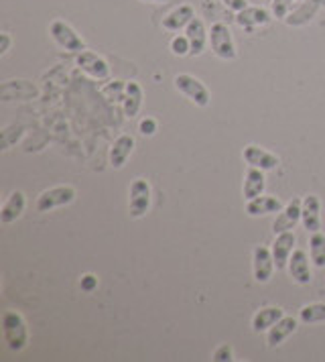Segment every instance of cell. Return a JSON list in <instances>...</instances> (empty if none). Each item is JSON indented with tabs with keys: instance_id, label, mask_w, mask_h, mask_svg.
<instances>
[{
	"instance_id": "cell-2",
	"label": "cell",
	"mask_w": 325,
	"mask_h": 362,
	"mask_svg": "<svg viewBox=\"0 0 325 362\" xmlns=\"http://www.w3.org/2000/svg\"><path fill=\"white\" fill-rule=\"evenodd\" d=\"M49 37L53 39V43L59 49L67 51V53H76L78 55L81 51L88 49V45L80 37V33L64 18H55V21L49 23Z\"/></svg>"
},
{
	"instance_id": "cell-29",
	"label": "cell",
	"mask_w": 325,
	"mask_h": 362,
	"mask_svg": "<svg viewBox=\"0 0 325 362\" xmlns=\"http://www.w3.org/2000/svg\"><path fill=\"white\" fill-rule=\"evenodd\" d=\"M169 49H171V53H173L175 57H187V55L191 53V45H189L187 35H175V37L171 39V43H169Z\"/></svg>"
},
{
	"instance_id": "cell-9",
	"label": "cell",
	"mask_w": 325,
	"mask_h": 362,
	"mask_svg": "<svg viewBox=\"0 0 325 362\" xmlns=\"http://www.w3.org/2000/svg\"><path fill=\"white\" fill-rule=\"evenodd\" d=\"M301 202L303 199L292 198L278 214H276L275 222H273V232L283 234V232H292L297 228V224L301 222Z\"/></svg>"
},
{
	"instance_id": "cell-4",
	"label": "cell",
	"mask_w": 325,
	"mask_h": 362,
	"mask_svg": "<svg viewBox=\"0 0 325 362\" xmlns=\"http://www.w3.org/2000/svg\"><path fill=\"white\" fill-rule=\"evenodd\" d=\"M76 196H78L76 187H71V185H55V187H49L45 192H41L37 202H35V206H37V212L47 214V212H53L57 208L69 206L76 199Z\"/></svg>"
},
{
	"instance_id": "cell-36",
	"label": "cell",
	"mask_w": 325,
	"mask_h": 362,
	"mask_svg": "<svg viewBox=\"0 0 325 362\" xmlns=\"http://www.w3.org/2000/svg\"><path fill=\"white\" fill-rule=\"evenodd\" d=\"M141 2H169V0H141Z\"/></svg>"
},
{
	"instance_id": "cell-26",
	"label": "cell",
	"mask_w": 325,
	"mask_h": 362,
	"mask_svg": "<svg viewBox=\"0 0 325 362\" xmlns=\"http://www.w3.org/2000/svg\"><path fill=\"white\" fill-rule=\"evenodd\" d=\"M299 320L303 324H321L325 322V303H309L299 310Z\"/></svg>"
},
{
	"instance_id": "cell-3",
	"label": "cell",
	"mask_w": 325,
	"mask_h": 362,
	"mask_svg": "<svg viewBox=\"0 0 325 362\" xmlns=\"http://www.w3.org/2000/svg\"><path fill=\"white\" fill-rule=\"evenodd\" d=\"M210 45L215 57L224 62H234L238 57L236 41L226 23H213L210 27Z\"/></svg>"
},
{
	"instance_id": "cell-22",
	"label": "cell",
	"mask_w": 325,
	"mask_h": 362,
	"mask_svg": "<svg viewBox=\"0 0 325 362\" xmlns=\"http://www.w3.org/2000/svg\"><path fill=\"white\" fill-rule=\"evenodd\" d=\"M134 145H136L134 136H130V134H120L114 141L112 148H110V165H112V169H122L126 165L129 157L134 151Z\"/></svg>"
},
{
	"instance_id": "cell-14",
	"label": "cell",
	"mask_w": 325,
	"mask_h": 362,
	"mask_svg": "<svg viewBox=\"0 0 325 362\" xmlns=\"http://www.w3.org/2000/svg\"><path fill=\"white\" fill-rule=\"evenodd\" d=\"M273 13H268L266 8H262V6H246L244 11L240 13H236V23H238V27H242L246 31H254L256 27H264V25H268L271 21H273Z\"/></svg>"
},
{
	"instance_id": "cell-15",
	"label": "cell",
	"mask_w": 325,
	"mask_h": 362,
	"mask_svg": "<svg viewBox=\"0 0 325 362\" xmlns=\"http://www.w3.org/2000/svg\"><path fill=\"white\" fill-rule=\"evenodd\" d=\"M299 322H301V320H297V317H292V315H283L275 326L266 332V346H268V348H276V346L283 344L289 336H292V334L297 332Z\"/></svg>"
},
{
	"instance_id": "cell-34",
	"label": "cell",
	"mask_w": 325,
	"mask_h": 362,
	"mask_svg": "<svg viewBox=\"0 0 325 362\" xmlns=\"http://www.w3.org/2000/svg\"><path fill=\"white\" fill-rule=\"evenodd\" d=\"M11 45H13V37L8 31H2L0 33V55H6L8 49H11Z\"/></svg>"
},
{
	"instance_id": "cell-12",
	"label": "cell",
	"mask_w": 325,
	"mask_h": 362,
	"mask_svg": "<svg viewBox=\"0 0 325 362\" xmlns=\"http://www.w3.org/2000/svg\"><path fill=\"white\" fill-rule=\"evenodd\" d=\"M242 157L246 163L252 165V167H259L262 171H275V169H278V165H280V159L276 157L275 153L259 147V145L244 147Z\"/></svg>"
},
{
	"instance_id": "cell-24",
	"label": "cell",
	"mask_w": 325,
	"mask_h": 362,
	"mask_svg": "<svg viewBox=\"0 0 325 362\" xmlns=\"http://www.w3.org/2000/svg\"><path fill=\"white\" fill-rule=\"evenodd\" d=\"M124 116L126 118H134L141 112L143 106V88L138 82H126V94H124Z\"/></svg>"
},
{
	"instance_id": "cell-21",
	"label": "cell",
	"mask_w": 325,
	"mask_h": 362,
	"mask_svg": "<svg viewBox=\"0 0 325 362\" xmlns=\"http://www.w3.org/2000/svg\"><path fill=\"white\" fill-rule=\"evenodd\" d=\"M25 208H27V198H25L23 192L16 189L2 204V208H0V222L2 224H13V222H16L23 216Z\"/></svg>"
},
{
	"instance_id": "cell-7",
	"label": "cell",
	"mask_w": 325,
	"mask_h": 362,
	"mask_svg": "<svg viewBox=\"0 0 325 362\" xmlns=\"http://www.w3.org/2000/svg\"><path fill=\"white\" fill-rule=\"evenodd\" d=\"M76 64L80 67L83 74H88L90 78H94L98 82H104V80H110L112 76V69H110V64L98 55L94 51H81L76 55Z\"/></svg>"
},
{
	"instance_id": "cell-16",
	"label": "cell",
	"mask_w": 325,
	"mask_h": 362,
	"mask_svg": "<svg viewBox=\"0 0 325 362\" xmlns=\"http://www.w3.org/2000/svg\"><path fill=\"white\" fill-rule=\"evenodd\" d=\"M287 271L291 275V279L299 285H309L313 275H311V267H309V257L305 250L301 248H295L289 259V264H287Z\"/></svg>"
},
{
	"instance_id": "cell-35",
	"label": "cell",
	"mask_w": 325,
	"mask_h": 362,
	"mask_svg": "<svg viewBox=\"0 0 325 362\" xmlns=\"http://www.w3.org/2000/svg\"><path fill=\"white\" fill-rule=\"evenodd\" d=\"M222 2H224V6H228L234 13H240L248 6V0H222Z\"/></svg>"
},
{
	"instance_id": "cell-23",
	"label": "cell",
	"mask_w": 325,
	"mask_h": 362,
	"mask_svg": "<svg viewBox=\"0 0 325 362\" xmlns=\"http://www.w3.org/2000/svg\"><path fill=\"white\" fill-rule=\"evenodd\" d=\"M285 315V312L278 308V305H266V308H260L259 312L252 315V332L262 334V332H268V329L275 326L276 322Z\"/></svg>"
},
{
	"instance_id": "cell-19",
	"label": "cell",
	"mask_w": 325,
	"mask_h": 362,
	"mask_svg": "<svg viewBox=\"0 0 325 362\" xmlns=\"http://www.w3.org/2000/svg\"><path fill=\"white\" fill-rule=\"evenodd\" d=\"M321 6H324V0H303L295 11H291V15L285 18V23L289 27H303L313 21Z\"/></svg>"
},
{
	"instance_id": "cell-11",
	"label": "cell",
	"mask_w": 325,
	"mask_h": 362,
	"mask_svg": "<svg viewBox=\"0 0 325 362\" xmlns=\"http://www.w3.org/2000/svg\"><path fill=\"white\" fill-rule=\"evenodd\" d=\"M185 35H187V39H189V45H191V57H199L203 51L208 49V45H210V29L206 27V23H203V18L195 17L189 25H187V29H185Z\"/></svg>"
},
{
	"instance_id": "cell-17",
	"label": "cell",
	"mask_w": 325,
	"mask_h": 362,
	"mask_svg": "<svg viewBox=\"0 0 325 362\" xmlns=\"http://www.w3.org/2000/svg\"><path fill=\"white\" fill-rule=\"evenodd\" d=\"M197 15H195V8L191 4H179L162 17V29H167V31H185L187 25Z\"/></svg>"
},
{
	"instance_id": "cell-10",
	"label": "cell",
	"mask_w": 325,
	"mask_h": 362,
	"mask_svg": "<svg viewBox=\"0 0 325 362\" xmlns=\"http://www.w3.org/2000/svg\"><path fill=\"white\" fill-rule=\"evenodd\" d=\"M301 224L309 234L321 230V199L315 194H309L301 202Z\"/></svg>"
},
{
	"instance_id": "cell-25",
	"label": "cell",
	"mask_w": 325,
	"mask_h": 362,
	"mask_svg": "<svg viewBox=\"0 0 325 362\" xmlns=\"http://www.w3.org/2000/svg\"><path fill=\"white\" fill-rule=\"evenodd\" d=\"M309 257L317 269H325V234L321 230L309 236Z\"/></svg>"
},
{
	"instance_id": "cell-5",
	"label": "cell",
	"mask_w": 325,
	"mask_h": 362,
	"mask_svg": "<svg viewBox=\"0 0 325 362\" xmlns=\"http://www.w3.org/2000/svg\"><path fill=\"white\" fill-rule=\"evenodd\" d=\"M173 82H175V88H177L179 92L189 102H194L195 106L206 108L211 102V94L210 90H208V86L201 80H197L191 74H179V76H175Z\"/></svg>"
},
{
	"instance_id": "cell-8",
	"label": "cell",
	"mask_w": 325,
	"mask_h": 362,
	"mask_svg": "<svg viewBox=\"0 0 325 362\" xmlns=\"http://www.w3.org/2000/svg\"><path fill=\"white\" fill-rule=\"evenodd\" d=\"M276 264L275 257H273V250L264 245H256L252 250V273H254V279L259 283H268L273 279V273H275Z\"/></svg>"
},
{
	"instance_id": "cell-33",
	"label": "cell",
	"mask_w": 325,
	"mask_h": 362,
	"mask_svg": "<svg viewBox=\"0 0 325 362\" xmlns=\"http://www.w3.org/2000/svg\"><path fill=\"white\" fill-rule=\"evenodd\" d=\"M80 287H81V291H85V293H92L94 289L98 287V277H94V275H83L80 281Z\"/></svg>"
},
{
	"instance_id": "cell-18",
	"label": "cell",
	"mask_w": 325,
	"mask_h": 362,
	"mask_svg": "<svg viewBox=\"0 0 325 362\" xmlns=\"http://www.w3.org/2000/svg\"><path fill=\"white\" fill-rule=\"evenodd\" d=\"M283 208H285V204L276 198V196H264V194H262L259 198L248 199L244 212L250 216V218H260V216L278 214Z\"/></svg>"
},
{
	"instance_id": "cell-28",
	"label": "cell",
	"mask_w": 325,
	"mask_h": 362,
	"mask_svg": "<svg viewBox=\"0 0 325 362\" xmlns=\"http://www.w3.org/2000/svg\"><path fill=\"white\" fill-rule=\"evenodd\" d=\"M4 86H8V88H13V90H15V94H13L8 100H15L16 96H18L20 100H29L32 98V96H37V88L31 86L27 80H11V82L4 83Z\"/></svg>"
},
{
	"instance_id": "cell-37",
	"label": "cell",
	"mask_w": 325,
	"mask_h": 362,
	"mask_svg": "<svg viewBox=\"0 0 325 362\" xmlns=\"http://www.w3.org/2000/svg\"><path fill=\"white\" fill-rule=\"evenodd\" d=\"M299 2H303V0H299Z\"/></svg>"
},
{
	"instance_id": "cell-32",
	"label": "cell",
	"mask_w": 325,
	"mask_h": 362,
	"mask_svg": "<svg viewBox=\"0 0 325 362\" xmlns=\"http://www.w3.org/2000/svg\"><path fill=\"white\" fill-rule=\"evenodd\" d=\"M157 120L155 118H145V120H141V124H138V131H141V134H145V136H153L155 132H157Z\"/></svg>"
},
{
	"instance_id": "cell-13",
	"label": "cell",
	"mask_w": 325,
	"mask_h": 362,
	"mask_svg": "<svg viewBox=\"0 0 325 362\" xmlns=\"http://www.w3.org/2000/svg\"><path fill=\"white\" fill-rule=\"evenodd\" d=\"M295 245H297V236L295 232H283V234H276L275 243H273V257H275L276 271H285L287 264H289V259H291L292 250H295Z\"/></svg>"
},
{
	"instance_id": "cell-27",
	"label": "cell",
	"mask_w": 325,
	"mask_h": 362,
	"mask_svg": "<svg viewBox=\"0 0 325 362\" xmlns=\"http://www.w3.org/2000/svg\"><path fill=\"white\" fill-rule=\"evenodd\" d=\"M124 94H126V82H122V80L108 82L104 88H102V96L108 100L110 104L124 102Z\"/></svg>"
},
{
	"instance_id": "cell-31",
	"label": "cell",
	"mask_w": 325,
	"mask_h": 362,
	"mask_svg": "<svg viewBox=\"0 0 325 362\" xmlns=\"http://www.w3.org/2000/svg\"><path fill=\"white\" fill-rule=\"evenodd\" d=\"M211 361H215V362L234 361V350H232V346H228V344L218 346V348L213 350V354H211Z\"/></svg>"
},
{
	"instance_id": "cell-1",
	"label": "cell",
	"mask_w": 325,
	"mask_h": 362,
	"mask_svg": "<svg viewBox=\"0 0 325 362\" xmlns=\"http://www.w3.org/2000/svg\"><path fill=\"white\" fill-rule=\"evenodd\" d=\"M0 329H2V340L13 352H20L29 346V326L23 313L16 310H4L0 317Z\"/></svg>"
},
{
	"instance_id": "cell-30",
	"label": "cell",
	"mask_w": 325,
	"mask_h": 362,
	"mask_svg": "<svg viewBox=\"0 0 325 362\" xmlns=\"http://www.w3.org/2000/svg\"><path fill=\"white\" fill-rule=\"evenodd\" d=\"M295 2L297 0H271V13H273V17L285 21V18L291 15Z\"/></svg>"
},
{
	"instance_id": "cell-6",
	"label": "cell",
	"mask_w": 325,
	"mask_h": 362,
	"mask_svg": "<svg viewBox=\"0 0 325 362\" xmlns=\"http://www.w3.org/2000/svg\"><path fill=\"white\" fill-rule=\"evenodd\" d=\"M150 185L143 177L130 183L129 189V214L130 218H145L146 212L150 210Z\"/></svg>"
},
{
	"instance_id": "cell-20",
	"label": "cell",
	"mask_w": 325,
	"mask_h": 362,
	"mask_svg": "<svg viewBox=\"0 0 325 362\" xmlns=\"http://www.w3.org/2000/svg\"><path fill=\"white\" fill-rule=\"evenodd\" d=\"M264 187H266V180H264V171L259 169V167H252L248 165L246 173H244V185H242V194L244 199H254L264 194Z\"/></svg>"
}]
</instances>
